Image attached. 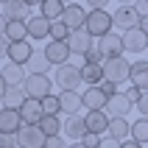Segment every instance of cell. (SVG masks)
Masks as SVG:
<instances>
[{
	"label": "cell",
	"instance_id": "13",
	"mask_svg": "<svg viewBox=\"0 0 148 148\" xmlns=\"http://www.w3.org/2000/svg\"><path fill=\"white\" fill-rule=\"evenodd\" d=\"M20 117H23V123H25V126H39V123H42V117H45L42 101L28 98V101L23 103V109H20Z\"/></svg>",
	"mask_w": 148,
	"mask_h": 148
},
{
	"label": "cell",
	"instance_id": "2",
	"mask_svg": "<svg viewBox=\"0 0 148 148\" xmlns=\"http://www.w3.org/2000/svg\"><path fill=\"white\" fill-rule=\"evenodd\" d=\"M129 75H132V62H126L123 56L103 62V78H106V81L123 84V81H129Z\"/></svg>",
	"mask_w": 148,
	"mask_h": 148
},
{
	"label": "cell",
	"instance_id": "42",
	"mask_svg": "<svg viewBox=\"0 0 148 148\" xmlns=\"http://www.w3.org/2000/svg\"><path fill=\"white\" fill-rule=\"evenodd\" d=\"M8 48H11V42H8L6 36H0V59H6V56H8Z\"/></svg>",
	"mask_w": 148,
	"mask_h": 148
},
{
	"label": "cell",
	"instance_id": "18",
	"mask_svg": "<svg viewBox=\"0 0 148 148\" xmlns=\"http://www.w3.org/2000/svg\"><path fill=\"white\" fill-rule=\"evenodd\" d=\"M84 120H87V132L90 134H106L109 132V123H112V117L106 115V112H87V117H84Z\"/></svg>",
	"mask_w": 148,
	"mask_h": 148
},
{
	"label": "cell",
	"instance_id": "5",
	"mask_svg": "<svg viewBox=\"0 0 148 148\" xmlns=\"http://www.w3.org/2000/svg\"><path fill=\"white\" fill-rule=\"evenodd\" d=\"M48 137L42 134L39 126H23L17 134V148H45Z\"/></svg>",
	"mask_w": 148,
	"mask_h": 148
},
{
	"label": "cell",
	"instance_id": "35",
	"mask_svg": "<svg viewBox=\"0 0 148 148\" xmlns=\"http://www.w3.org/2000/svg\"><path fill=\"white\" fill-rule=\"evenodd\" d=\"M45 148H70V143L59 134V137H48V143H45Z\"/></svg>",
	"mask_w": 148,
	"mask_h": 148
},
{
	"label": "cell",
	"instance_id": "19",
	"mask_svg": "<svg viewBox=\"0 0 148 148\" xmlns=\"http://www.w3.org/2000/svg\"><path fill=\"white\" fill-rule=\"evenodd\" d=\"M36 50L28 45V39L25 42H11V48H8V62H14V64H28V59L34 56Z\"/></svg>",
	"mask_w": 148,
	"mask_h": 148
},
{
	"label": "cell",
	"instance_id": "47",
	"mask_svg": "<svg viewBox=\"0 0 148 148\" xmlns=\"http://www.w3.org/2000/svg\"><path fill=\"white\" fill-rule=\"evenodd\" d=\"M140 31L148 34V17H140Z\"/></svg>",
	"mask_w": 148,
	"mask_h": 148
},
{
	"label": "cell",
	"instance_id": "45",
	"mask_svg": "<svg viewBox=\"0 0 148 148\" xmlns=\"http://www.w3.org/2000/svg\"><path fill=\"white\" fill-rule=\"evenodd\" d=\"M6 28H8V20H6V14L0 11V36H6Z\"/></svg>",
	"mask_w": 148,
	"mask_h": 148
},
{
	"label": "cell",
	"instance_id": "48",
	"mask_svg": "<svg viewBox=\"0 0 148 148\" xmlns=\"http://www.w3.org/2000/svg\"><path fill=\"white\" fill-rule=\"evenodd\" d=\"M6 90H8V87H6V81H3V75H0V101H3V95H6Z\"/></svg>",
	"mask_w": 148,
	"mask_h": 148
},
{
	"label": "cell",
	"instance_id": "24",
	"mask_svg": "<svg viewBox=\"0 0 148 148\" xmlns=\"http://www.w3.org/2000/svg\"><path fill=\"white\" fill-rule=\"evenodd\" d=\"M59 101H62V112H64L67 117H70V115H78V109L84 106L81 92H62V95H59Z\"/></svg>",
	"mask_w": 148,
	"mask_h": 148
},
{
	"label": "cell",
	"instance_id": "1",
	"mask_svg": "<svg viewBox=\"0 0 148 148\" xmlns=\"http://www.w3.org/2000/svg\"><path fill=\"white\" fill-rule=\"evenodd\" d=\"M53 84H56L62 92H78V87L84 84V75H81V67L67 62V64L56 67V75H53Z\"/></svg>",
	"mask_w": 148,
	"mask_h": 148
},
{
	"label": "cell",
	"instance_id": "43",
	"mask_svg": "<svg viewBox=\"0 0 148 148\" xmlns=\"http://www.w3.org/2000/svg\"><path fill=\"white\" fill-rule=\"evenodd\" d=\"M126 95H129V101H132L134 106H137V101H140V95H143V90H137V87H132V90L126 92Z\"/></svg>",
	"mask_w": 148,
	"mask_h": 148
},
{
	"label": "cell",
	"instance_id": "36",
	"mask_svg": "<svg viewBox=\"0 0 148 148\" xmlns=\"http://www.w3.org/2000/svg\"><path fill=\"white\" fill-rule=\"evenodd\" d=\"M101 140H103V137H98V134H87L81 143H84L87 148H101Z\"/></svg>",
	"mask_w": 148,
	"mask_h": 148
},
{
	"label": "cell",
	"instance_id": "53",
	"mask_svg": "<svg viewBox=\"0 0 148 148\" xmlns=\"http://www.w3.org/2000/svg\"><path fill=\"white\" fill-rule=\"evenodd\" d=\"M0 3H3V6H6V3H8V0H0Z\"/></svg>",
	"mask_w": 148,
	"mask_h": 148
},
{
	"label": "cell",
	"instance_id": "4",
	"mask_svg": "<svg viewBox=\"0 0 148 148\" xmlns=\"http://www.w3.org/2000/svg\"><path fill=\"white\" fill-rule=\"evenodd\" d=\"M112 25H115V20H112V14H109V11H90V14H87V25H84V28H87L92 36L98 34V39H101V36L112 34Z\"/></svg>",
	"mask_w": 148,
	"mask_h": 148
},
{
	"label": "cell",
	"instance_id": "12",
	"mask_svg": "<svg viewBox=\"0 0 148 148\" xmlns=\"http://www.w3.org/2000/svg\"><path fill=\"white\" fill-rule=\"evenodd\" d=\"M87 14H90V11H84L78 3H73V6H67V8H64V14H62V23H64L70 31H81L84 25H87Z\"/></svg>",
	"mask_w": 148,
	"mask_h": 148
},
{
	"label": "cell",
	"instance_id": "27",
	"mask_svg": "<svg viewBox=\"0 0 148 148\" xmlns=\"http://www.w3.org/2000/svg\"><path fill=\"white\" fill-rule=\"evenodd\" d=\"M42 11L39 14L45 17V20H50V23H59V20H62V14H64V3H62V0H45V3H42Z\"/></svg>",
	"mask_w": 148,
	"mask_h": 148
},
{
	"label": "cell",
	"instance_id": "46",
	"mask_svg": "<svg viewBox=\"0 0 148 148\" xmlns=\"http://www.w3.org/2000/svg\"><path fill=\"white\" fill-rule=\"evenodd\" d=\"M123 148H143L137 140H123Z\"/></svg>",
	"mask_w": 148,
	"mask_h": 148
},
{
	"label": "cell",
	"instance_id": "9",
	"mask_svg": "<svg viewBox=\"0 0 148 148\" xmlns=\"http://www.w3.org/2000/svg\"><path fill=\"white\" fill-rule=\"evenodd\" d=\"M98 50L103 53V59H117L123 56V34H106L98 39Z\"/></svg>",
	"mask_w": 148,
	"mask_h": 148
},
{
	"label": "cell",
	"instance_id": "31",
	"mask_svg": "<svg viewBox=\"0 0 148 148\" xmlns=\"http://www.w3.org/2000/svg\"><path fill=\"white\" fill-rule=\"evenodd\" d=\"M132 140H137L140 145L148 143V117H137L132 123Z\"/></svg>",
	"mask_w": 148,
	"mask_h": 148
},
{
	"label": "cell",
	"instance_id": "41",
	"mask_svg": "<svg viewBox=\"0 0 148 148\" xmlns=\"http://www.w3.org/2000/svg\"><path fill=\"white\" fill-rule=\"evenodd\" d=\"M101 90L112 98V95H117V84H115V81H103V84H101Z\"/></svg>",
	"mask_w": 148,
	"mask_h": 148
},
{
	"label": "cell",
	"instance_id": "26",
	"mask_svg": "<svg viewBox=\"0 0 148 148\" xmlns=\"http://www.w3.org/2000/svg\"><path fill=\"white\" fill-rule=\"evenodd\" d=\"M109 137H115V140H129L132 137V123L126 120V117H112V123H109Z\"/></svg>",
	"mask_w": 148,
	"mask_h": 148
},
{
	"label": "cell",
	"instance_id": "52",
	"mask_svg": "<svg viewBox=\"0 0 148 148\" xmlns=\"http://www.w3.org/2000/svg\"><path fill=\"white\" fill-rule=\"evenodd\" d=\"M62 3H64V6H73V3H75V0H62Z\"/></svg>",
	"mask_w": 148,
	"mask_h": 148
},
{
	"label": "cell",
	"instance_id": "37",
	"mask_svg": "<svg viewBox=\"0 0 148 148\" xmlns=\"http://www.w3.org/2000/svg\"><path fill=\"white\" fill-rule=\"evenodd\" d=\"M87 6H90V11H106L109 0H87Z\"/></svg>",
	"mask_w": 148,
	"mask_h": 148
},
{
	"label": "cell",
	"instance_id": "6",
	"mask_svg": "<svg viewBox=\"0 0 148 148\" xmlns=\"http://www.w3.org/2000/svg\"><path fill=\"white\" fill-rule=\"evenodd\" d=\"M62 134H64L67 140H73V143H81L84 137H87V120H84L81 115H70L64 117V123H62Z\"/></svg>",
	"mask_w": 148,
	"mask_h": 148
},
{
	"label": "cell",
	"instance_id": "15",
	"mask_svg": "<svg viewBox=\"0 0 148 148\" xmlns=\"http://www.w3.org/2000/svg\"><path fill=\"white\" fill-rule=\"evenodd\" d=\"M123 48L129 50V53H143V50L148 48V34L140 31V25L132 28V31H126L123 34Z\"/></svg>",
	"mask_w": 148,
	"mask_h": 148
},
{
	"label": "cell",
	"instance_id": "21",
	"mask_svg": "<svg viewBox=\"0 0 148 148\" xmlns=\"http://www.w3.org/2000/svg\"><path fill=\"white\" fill-rule=\"evenodd\" d=\"M28 3H23V0H8L6 6H3V11H6V20L8 23H28L25 17H28Z\"/></svg>",
	"mask_w": 148,
	"mask_h": 148
},
{
	"label": "cell",
	"instance_id": "20",
	"mask_svg": "<svg viewBox=\"0 0 148 148\" xmlns=\"http://www.w3.org/2000/svg\"><path fill=\"white\" fill-rule=\"evenodd\" d=\"M28 36L31 39H48L50 36V20H45L42 14H36V17H28Z\"/></svg>",
	"mask_w": 148,
	"mask_h": 148
},
{
	"label": "cell",
	"instance_id": "44",
	"mask_svg": "<svg viewBox=\"0 0 148 148\" xmlns=\"http://www.w3.org/2000/svg\"><path fill=\"white\" fill-rule=\"evenodd\" d=\"M137 11H140V17H148V0H137Z\"/></svg>",
	"mask_w": 148,
	"mask_h": 148
},
{
	"label": "cell",
	"instance_id": "30",
	"mask_svg": "<svg viewBox=\"0 0 148 148\" xmlns=\"http://www.w3.org/2000/svg\"><path fill=\"white\" fill-rule=\"evenodd\" d=\"M25 36H28V25L25 23H8V28H6L8 42H25Z\"/></svg>",
	"mask_w": 148,
	"mask_h": 148
},
{
	"label": "cell",
	"instance_id": "7",
	"mask_svg": "<svg viewBox=\"0 0 148 148\" xmlns=\"http://www.w3.org/2000/svg\"><path fill=\"white\" fill-rule=\"evenodd\" d=\"M42 53L48 56L50 64H56V67L67 64V62H70V56H73V50H70V45H67V42H53V39L45 45V50H42Z\"/></svg>",
	"mask_w": 148,
	"mask_h": 148
},
{
	"label": "cell",
	"instance_id": "17",
	"mask_svg": "<svg viewBox=\"0 0 148 148\" xmlns=\"http://www.w3.org/2000/svg\"><path fill=\"white\" fill-rule=\"evenodd\" d=\"M0 75H3L6 87H23V81L28 78L25 67H23V64H14V62H6V67L0 70Z\"/></svg>",
	"mask_w": 148,
	"mask_h": 148
},
{
	"label": "cell",
	"instance_id": "33",
	"mask_svg": "<svg viewBox=\"0 0 148 148\" xmlns=\"http://www.w3.org/2000/svg\"><path fill=\"white\" fill-rule=\"evenodd\" d=\"M42 109H45V115H56L62 112V101H59V95H48V98L42 101Z\"/></svg>",
	"mask_w": 148,
	"mask_h": 148
},
{
	"label": "cell",
	"instance_id": "8",
	"mask_svg": "<svg viewBox=\"0 0 148 148\" xmlns=\"http://www.w3.org/2000/svg\"><path fill=\"white\" fill-rule=\"evenodd\" d=\"M84 98V106H87V112H106V103H109V95L101 87H87V90L81 92Z\"/></svg>",
	"mask_w": 148,
	"mask_h": 148
},
{
	"label": "cell",
	"instance_id": "34",
	"mask_svg": "<svg viewBox=\"0 0 148 148\" xmlns=\"http://www.w3.org/2000/svg\"><path fill=\"white\" fill-rule=\"evenodd\" d=\"M84 62H87V64H103L106 59H103V53H101L98 48H90L87 53H84Z\"/></svg>",
	"mask_w": 148,
	"mask_h": 148
},
{
	"label": "cell",
	"instance_id": "51",
	"mask_svg": "<svg viewBox=\"0 0 148 148\" xmlns=\"http://www.w3.org/2000/svg\"><path fill=\"white\" fill-rule=\"evenodd\" d=\"M117 3H120V6H129V3H132V0H117Z\"/></svg>",
	"mask_w": 148,
	"mask_h": 148
},
{
	"label": "cell",
	"instance_id": "23",
	"mask_svg": "<svg viewBox=\"0 0 148 148\" xmlns=\"http://www.w3.org/2000/svg\"><path fill=\"white\" fill-rule=\"evenodd\" d=\"M25 101H28V95H25L23 87H8L6 95H3V109H17L20 112Z\"/></svg>",
	"mask_w": 148,
	"mask_h": 148
},
{
	"label": "cell",
	"instance_id": "29",
	"mask_svg": "<svg viewBox=\"0 0 148 148\" xmlns=\"http://www.w3.org/2000/svg\"><path fill=\"white\" fill-rule=\"evenodd\" d=\"M62 123H64V120H59L56 115H45L42 123H39V129H42L45 137H59V134H62Z\"/></svg>",
	"mask_w": 148,
	"mask_h": 148
},
{
	"label": "cell",
	"instance_id": "32",
	"mask_svg": "<svg viewBox=\"0 0 148 148\" xmlns=\"http://www.w3.org/2000/svg\"><path fill=\"white\" fill-rule=\"evenodd\" d=\"M50 39L53 42H67L70 39V28H67L62 20H59V23H50Z\"/></svg>",
	"mask_w": 148,
	"mask_h": 148
},
{
	"label": "cell",
	"instance_id": "49",
	"mask_svg": "<svg viewBox=\"0 0 148 148\" xmlns=\"http://www.w3.org/2000/svg\"><path fill=\"white\" fill-rule=\"evenodd\" d=\"M23 3H28V6H34V3H39V6H42L45 0H23Z\"/></svg>",
	"mask_w": 148,
	"mask_h": 148
},
{
	"label": "cell",
	"instance_id": "22",
	"mask_svg": "<svg viewBox=\"0 0 148 148\" xmlns=\"http://www.w3.org/2000/svg\"><path fill=\"white\" fill-rule=\"evenodd\" d=\"M129 81H132V87H137V90L148 92V62H134Z\"/></svg>",
	"mask_w": 148,
	"mask_h": 148
},
{
	"label": "cell",
	"instance_id": "28",
	"mask_svg": "<svg viewBox=\"0 0 148 148\" xmlns=\"http://www.w3.org/2000/svg\"><path fill=\"white\" fill-rule=\"evenodd\" d=\"M28 75H48V70H50V62H48V56L45 53H34L31 59H28Z\"/></svg>",
	"mask_w": 148,
	"mask_h": 148
},
{
	"label": "cell",
	"instance_id": "25",
	"mask_svg": "<svg viewBox=\"0 0 148 148\" xmlns=\"http://www.w3.org/2000/svg\"><path fill=\"white\" fill-rule=\"evenodd\" d=\"M81 75H84V84H90V87H101V84L106 81L103 78V64H87L84 62Z\"/></svg>",
	"mask_w": 148,
	"mask_h": 148
},
{
	"label": "cell",
	"instance_id": "16",
	"mask_svg": "<svg viewBox=\"0 0 148 148\" xmlns=\"http://www.w3.org/2000/svg\"><path fill=\"white\" fill-rule=\"evenodd\" d=\"M132 101H129V95L126 92H117V95H112L109 98V103H106V115L109 117H126L129 112H132Z\"/></svg>",
	"mask_w": 148,
	"mask_h": 148
},
{
	"label": "cell",
	"instance_id": "10",
	"mask_svg": "<svg viewBox=\"0 0 148 148\" xmlns=\"http://www.w3.org/2000/svg\"><path fill=\"white\" fill-rule=\"evenodd\" d=\"M23 126L25 123H23V117H20L17 109H0V134H11V137H17Z\"/></svg>",
	"mask_w": 148,
	"mask_h": 148
},
{
	"label": "cell",
	"instance_id": "39",
	"mask_svg": "<svg viewBox=\"0 0 148 148\" xmlns=\"http://www.w3.org/2000/svg\"><path fill=\"white\" fill-rule=\"evenodd\" d=\"M0 148H17V137H11V134H0Z\"/></svg>",
	"mask_w": 148,
	"mask_h": 148
},
{
	"label": "cell",
	"instance_id": "11",
	"mask_svg": "<svg viewBox=\"0 0 148 148\" xmlns=\"http://www.w3.org/2000/svg\"><path fill=\"white\" fill-rule=\"evenodd\" d=\"M112 20H115L117 28L132 31V28H137V25H140V11H137L134 6H120L115 14H112Z\"/></svg>",
	"mask_w": 148,
	"mask_h": 148
},
{
	"label": "cell",
	"instance_id": "3",
	"mask_svg": "<svg viewBox=\"0 0 148 148\" xmlns=\"http://www.w3.org/2000/svg\"><path fill=\"white\" fill-rule=\"evenodd\" d=\"M50 84H53V78L50 75H28L23 81V90H25V95L28 98H34V101H45L50 95Z\"/></svg>",
	"mask_w": 148,
	"mask_h": 148
},
{
	"label": "cell",
	"instance_id": "40",
	"mask_svg": "<svg viewBox=\"0 0 148 148\" xmlns=\"http://www.w3.org/2000/svg\"><path fill=\"white\" fill-rule=\"evenodd\" d=\"M101 148H123V143L115 140V137H103L101 140Z\"/></svg>",
	"mask_w": 148,
	"mask_h": 148
},
{
	"label": "cell",
	"instance_id": "50",
	"mask_svg": "<svg viewBox=\"0 0 148 148\" xmlns=\"http://www.w3.org/2000/svg\"><path fill=\"white\" fill-rule=\"evenodd\" d=\"M70 148H87L84 143H70Z\"/></svg>",
	"mask_w": 148,
	"mask_h": 148
},
{
	"label": "cell",
	"instance_id": "38",
	"mask_svg": "<svg viewBox=\"0 0 148 148\" xmlns=\"http://www.w3.org/2000/svg\"><path fill=\"white\" fill-rule=\"evenodd\" d=\"M137 109H140V117H148V92H143V95H140Z\"/></svg>",
	"mask_w": 148,
	"mask_h": 148
},
{
	"label": "cell",
	"instance_id": "14",
	"mask_svg": "<svg viewBox=\"0 0 148 148\" xmlns=\"http://www.w3.org/2000/svg\"><path fill=\"white\" fill-rule=\"evenodd\" d=\"M67 45H70V50H73V56H84V53L92 48V34L87 31V28H81V31H70Z\"/></svg>",
	"mask_w": 148,
	"mask_h": 148
}]
</instances>
